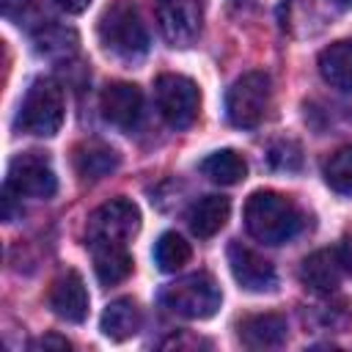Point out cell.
I'll list each match as a JSON object with an SVG mask.
<instances>
[{"mask_svg":"<svg viewBox=\"0 0 352 352\" xmlns=\"http://www.w3.org/2000/svg\"><path fill=\"white\" fill-rule=\"evenodd\" d=\"M245 228L264 245H283L300 234L302 212L289 195L258 190L245 204Z\"/></svg>","mask_w":352,"mask_h":352,"instance_id":"cell-1","label":"cell"},{"mask_svg":"<svg viewBox=\"0 0 352 352\" xmlns=\"http://www.w3.org/2000/svg\"><path fill=\"white\" fill-rule=\"evenodd\" d=\"M99 41L121 60H140L148 52V30L132 0H113L99 16Z\"/></svg>","mask_w":352,"mask_h":352,"instance_id":"cell-2","label":"cell"},{"mask_svg":"<svg viewBox=\"0 0 352 352\" xmlns=\"http://www.w3.org/2000/svg\"><path fill=\"white\" fill-rule=\"evenodd\" d=\"M66 116V104H63V91L55 80L50 77H38L30 82L19 113H16V126L28 135H38V138H52Z\"/></svg>","mask_w":352,"mask_h":352,"instance_id":"cell-3","label":"cell"},{"mask_svg":"<svg viewBox=\"0 0 352 352\" xmlns=\"http://www.w3.org/2000/svg\"><path fill=\"white\" fill-rule=\"evenodd\" d=\"M160 302L176 316L209 319L217 314L223 294H220L217 280L209 272H192V275H184V278L173 280L170 286H165L160 294Z\"/></svg>","mask_w":352,"mask_h":352,"instance_id":"cell-4","label":"cell"},{"mask_svg":"<svg viewBox=\"0 0 352 352\" xmlns=\"http://www.w3.org/2000/svg\"><path fill=\"white\" fill-rule=\"evenodd\" d=\"M272 107V82L264 72H248L242 74L226 96V113L228 121L239 129H256Z\"/></svg>","mask_w":352,"mask_h":352,"instance_id":"cell-5","label":"cell"},{"mask_svg":"<svg viewBox=\"0 0 352 352\" xmlns=\"http://www.w3.org/2000/svg\"><path fill=\"white\" fill-rule=\"evenodd\" d=\"M140 228V209L126 198H113L102 204L96 212H91L85 226V242L88 248L96 245H129V239Z\"/></svg>","mask_w":352,"mask_h":352,"instance_id":"cell-6","label":"cell"},{"mask_svg":"<svg viewBox=\"0 0 352 352\" xmlns=\"http://www.w3.org/2000/svg\"><path fill=\"white\" fill-rule=\"evenodd\" d=\"M154 96L160 116L173 129H187L198 118L201 107V91L198 85L184 74H160L154 82Z\"/></svg>","mask_w":352,"mask_h":352,"instance_id":"cell-7","label":"cell"},{"mask_svg":"<svg viewBox=\"0 0 352 352\" xmlns=\"http://www.w3.org/2000/svg\"><path fill=\"white\" fill-rule=\"evenodd\" d=\"M6 187L16 195L30 198H52L58 190V176L47 154L41 151H22L11 160Z\"/></svg>","mask_w":352,"mask_h":352,"instance_id":"cell-8","label":"cell"},{"mask_svg":"<svg viewBox=\"0 0 352 352\" xmlns=\"http://www.w3.org/2000/svg\"><path fill=\"white\" fill-rule=\"evenodd\" d=\"M160 30L170 47H187L204 25V0H154Z\"/></svg>","mask_w":352,"mask_h":352,"instance_id":"cell-9","label":"cell"},{"mask_svg":"<svg viewBox=\"0 0 352 352\" xmlns=\"http://www.w3.org/2000/svg\"><path fill=\"white\" fill-rule=\"evenodd\" d=\"M349 267L352 264H349L346 248H324V250L311 253L300 264V280L305 283V289L316 294H330L341 286Z\"/></svg>","mask_w":352,"mask_h":352,"instance_id":"cell-10","label":"cell"},{"mask_svg":"<svg viewBox=\"0 0 352 352\" xmlns=\"http://www.w3.org/2000/svg\"><path fill=\"white\" fill-rule=\"evenodd\" d=\"M228 267L234 280L245 289V292H272L278 283V272L275 267L256 250L231 242L228 245Z\"/></svg>","mask_w":352,"mask_h":352,"instance_id":"cell-11","label":"cell"},{"mask_svg":"<svg viewBox=\"0 0 352 352\" xmlns=\"http://www.w3.org/2000/svg\"><path fill=\"white\" fill-rule=\"evenodd\" d=\"M99 107L113 126L135 129L143 116V94L135 82H110L99 96Z\"/></svg>","mask_w":352,"mask_h":352,"instance_id":"cell-12","label":"cell"},{"mask_svg":"<svg viewBox=\"0 0 352 352\" xmlns=\"http://www.w3.org/2000/svg\"><path fill=\"white\" fill-rule=\"evenodd\" d=\"M47 300H50L52 314L66 322L80 324L88 316V292H85L80 272H74V270H66L60 278L52 280Z\"/></svg>","mask_w":352,"mask_h":352,"instance_id":"cell-13","label":"cell"},{"mask_svg":"<svg viewBox=\"0 0 352 352\" xmlns=\"http://www.w3.org/2000/svg\"><path fill=\"white\" fill-rule=\"evenodd\" d=\"M72 165H74L80 179L99 182V179L110 176L121 165V157H118V151L113 146H107L102 140H82L72 151Z\"/></svg>","mask_w":352,"mask_h":352,"instance_id":"cell-14","label":"cell"},{"mask_svg":"<svg viewBox=\"0 0 352 352\" xmlns=\"http://www.w3.org/2000/svg\"><path fill=\"white\" fill-rule=\"evenodd\" d=\"M286 319L280 314H253L236 324L239 341L248 349H275L286 341Z\"/></svg>","mask_w":352,"mask_h":352,"instance_id":"cell-15","label":"cell"},{"mask_svg":"<svg viewBox=\"0 0 352 352\" xmlns=\"http://www.w3.org/2000/svg\"><path fill=\"white\" fill-rule=\"evenodd\" d=\"M228 214H231V201L226 195H204L190 206L187 223H190V231L195 236L209 239L226 226Z\"/></svg>","mask_w":352,"mask_h":352,"instance_id":"cell-16","label":"cell"},{"mask_svg":"<svg viewBox=\"0 0 352 352\" xmlns=\"http://www.w3.org/2000/svg\"><path fill=\"white\" fill-rule=\"evenodd\" d=\"M143 324V314L132 297H118L113 300L104 314H102V333L113 341H126L132 338Z\"/></svg>","mask_w":352,"mask_h":352,"instance_id":"cell-17","label":"cell"},{"mask_svg":"<svg viewBox=\"0 0 352 352\" xmlns=\"http://www.w3.org/2000/svg\"><path fill=\"white\" fill-rule=\"evenodd\" d=\"M319 72L333 88L352 91V38H341L324 47L319 52Z\"/></svg>","mask_w":352,"mask_h":352,"instance_id":"cell-18","label":"cell"},{"mask_svg":"<svg viewBox=\"0 0 352 352\" xmlns=\"http://www.w3.org/2000/svg\"><path fill=\"white\" fill-rule=\"evenodd\" d=\"M91 256H94L96 278L104 286H116L132 272V256L124 245H96L91 248Z\"/></svg>","mask_w":352,"mask_h":352,"instance_id":"cell-19","label":"cell"},{"mask_svg":"<svg viewBox=\"0 0 352 352\" xmlns=\"http://www.w3.org/2000/svg\"><path fill=\"white\" fill-rule=\"evenodd\" d=\"M201 170H204L212 182L231 187V184H239V182L248 176V162H245V157L236 154L234 148H220V151L209 154V157L201 162Z\"/></svg>","mask_w":352,"mask_h":352,"instance_id":"cell-20","label":"cell"},{"mask_svg":"<svg viewBox=\"0 0 352 352\" xmlns=\"http://www.w3.org/2000/svg\"><path fill=\"white\" fill-rule=\"evenodd\" d=\"M154 261L162 272H176L190 261V245L176 231H165L154 245Z\"/></svg>","mask_w":352,"mask_h":352,"instance_id":"cell-21","label":"cell"},{"mask_svg":"<svg viewBox=\"0 0 352 352\" xmlns=\"http://www.w3.org/2000/svg\"><path fill=\"white\" fill-rule=\"evenodd\" d=\"M324 182L341 195H352V143L341 146L324 162Z\"/></svg>","mask_w":352,"mask_h":352,"instance_id":"cell-22","label":"cell"},{"mask_svg":"<svg viewBox=\"0 0 352 352\" xmlns=\"http://www.w3.org/2000/svg\"><path fill=\"white\" fill-rule=\"evenodd\" d=\"M270 165L275 170H297L302 165V148L294 140H278L270 148Z\"/></svg>","mask_w":352,"mask_h":352,"instance_id":"cell-23","label":"cell"},{"mask_svg":"<svg viewBox=\"0 0 352 352\" xmlns=\"http://www.w3.org/2000/svg\"><path fill=\"white\" fill-rule=\"evenodd\" d=\"M52 36H55L52 28L38 36V52H44V55H52L55 50H58V52H69V50H74V44H77V36H74L72 30L58 28V38H52Z\"/></svg>","mask_w":352,"mask_h":352,"instance_id":"cell-24","label":"cell"},{"mask_svg":"<svg viewBox=\"0 0 352 352\" xmlns=\"http://www.w3.org/2000/svg\"><path fill=\"white\" fill-rule=\"evenodd\" d=\"M28 346H30V349H60V352H63V349H69L72 344H69L63 336H55V333H52V336H41V338H33Z\"/></svg>","mask_w":352,"mask_h":352,"instance_id":"cell-25","label":"cell"},{"mask_svg":"<svg viewBox=\"0 0 352 352\" xmlns=\"http://www.w3.org/2000/svg\"><path fill=\"white\" fill-rule=\"evenodd\" d=\"M28 6H30V0H3V14L14 19V16H19Z\"/></svg>","mask_w":352,"mask_h":352,"instance_id":"cell-26","label":"cell"},{"mask_svg":"<svg viewBox=\"0 0 352 352\" xmlns=\"http://www.w3.org/2000/svg\"><path fill=\"white\" fill-rule=\"evenodd\" d=\"M58 6H60L66 14H82V11L91 6V0H58Z\"/></svg>","mask_w":352,"mask_h":352,"instance_id":"cell-27","label":"cell"},{"mask_svg":"<svg viewBox=\"0 0 352 352\" xmlns=\"http://www.w3.org/2000/svg\"><path fill=\"white\" fill-rule=\"evenodd\" d=\"M338 6H352V0H336Z\"/></svg>","mask_w":352,"mask_h":352,"instance_id":"cell-28","label":"cell"}]
</instances>
